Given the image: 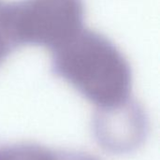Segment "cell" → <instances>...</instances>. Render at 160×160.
<instances>
[{
  "label": "cell",
  "instance_id": "1",
  "mask_svg": "<svg viewBox=\"0 0 160 160\" xmlns=\"http://www.w3.org/2000/svg\"><path fill=\"white\" fill-rule=\"evenodd\" d=\"M95 131L106 149L125 153L139 146L147 131V121L142 110L125 103L101 110L95 121Z\"/></svg>",
  "mask_w": 160,
  "mask_h": 160
},
{
  "label": "cell",
  "instance_id": "2",
  "mask_svg": "<svg viewBox=\"0 0 160 160\" xmlns=\"http://www.w3.org/2000/svg\"><path fill=\"white\" fill-rule=\"evenodd\" d=\"M0 160H62V152L34 144H20L2 150Z\"/></svg>",
  "mask_w": 160,
  "mask_h": 160
}]
</instances>
